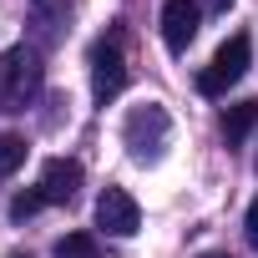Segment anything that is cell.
Here are the masks:
<instances>
[{"label":"cell","instance_id":"6da1fadb","mask_svg":"<svg viewBox=\"0 0 258 258\" xmlns=\"http://www.w3.org/2000/svg\"><path fill=\"white\" fill-rule=\"evenodd\" d=\"M46 86V66L36 46H11L0 56V111H26Z\"/></svg>","mask_w":258,"mask_h":258},{"label":"cell","instance_id":"7a4b0ae2","mask_svg":"<svg viewBox=\"0 0 258 258\" xmlns=\"http://www.w3.org/2000/svg\"><path fill=\"white\" fill-rule=\"evenodd\" d=\"M167 132H172V121H167V111L157 106V101H142V106H132V116H126V126H121V137H126V147H132V157H157L162 147H167Z\"/></svg>","mask_w":258,"mask_h":258},{"label":"cell","instance_id":"3957f363","mask_svg":"<svg viewBox=\"0 0 258 258\" xmlns=\"http://www.w3.org/2000/svg\"><path fill=\"white\" fill-rule=\"evenodd\" d=\"M121 86H126V56H121V31H111L91 46V96L111 101Z\"/></svg>","mask_w":258,"mask_h":258},{"label":"cell","instance_id":"277c9868","mask_svg":"<svg viewBox=\"0 0 258 258\" xmlns=\"http://www.w3.org/2000/svg\"><path fill=\"white\" fill-rule=\"evenodd\" d=\"M248 56H253V46H248V36H233V41H223L218 46V56H213V66L198 76V91L203 96H223L243 71H248Z\"/></svg>","mask_w":258,"mask_h":258},{"label":"cell","instance_id":"5b68a950","mask_svg":"<svg viewBox=\"0 0 258 258\" xmlns=\"http://www.w3.org/2000/svg\"><path fill=\"white\" fill-rule=\"evenodd\" d=\"M96 228L111 233V238H132V233L142 228V208H137V198L126 192V187H106V192L96 198Z\"/></svg>","mask_w":258,"mask_h":258},{"label":"cell","instance_id":"8992f818","mask_svg":"<svg viewBox=\"0 0 258 258\" xmlns=\"http://www.w3.org/2000/svg\"><path fill=\"white\" fill-rule=\"evenodd\" d=\"M81 177H86V172H81V162H76V157H51V162L41 167V182H36V187H41V198H46V203H76Z\"/></svg>","mask_w":258,"mask_h":258},{"label":"cell","instance_id":"52a82bcc","mask_svg":"<svg viewBox=\"0 0 258 258\" xmlns=\"http://www.w3.org/2000/svg\"><path fill=\"white\" fill-rule=\"evenodd\" d=\"M198 21H203V6H192V0H162V41H167V51H187L192 36H198Z\"/></svg>","mask_w":258,"mask_h":258},{"label":"cell","instance_id":"ba28073f","mask_svg":"<svg viewBox=\"0 0 258 258\" xmlns=\"http://www.w3.org/2000/svg\"><path fill=\"white\" fill-rule=\"evenodd\" d=\"M31 26H36V51L56 46L71 31V6H66V0H36V6H31Z\"/></svg>","mask_w":258,"mask_h":258},{"label":"cell","instance_id":"9c48e42d","mask_svg":"<svg viewBox=\"0 0 258 258\" xmlns=\"http://www.w3.org/2000/svg\"><path fill=\"white\" fill-rule=\"evenodd\" d=\"M253 126H258V101H238V106L223 111V137L228 142H243Z\"/></svg>","mask_w":258,"mask_h":258},{"label":"cell","instance_id":"30bf717a","mask_svg":"<svg viewBox=\"0 0 258 258\" xmlns=\"http://www.w3.org/2000/svg\"><path fill=\"white\" fill-rule=\"evenodd\" d=\"M56 258H96V238L91 233H66V238H56Z\"/></svg>","mask_w":258,"mask_h":258},{"label":"cell","instance_id":"8fae6325","mask_svg":"<svg viewBox=\"0 0 258 258\" xmlns=\"http://www.w3.org/2000/svg\"><path fill=\"white\" fill-rule=\"evenodd\" d=\"M21 162H26V137L0 132V172H16Z\"/></svg>","mask_w":258,"mask_h":258},{"label":"cell","instance_id":"7c38bea8","mask_svg":"<svg viewBox=\"0 0 258 258\" xmlns=\"http://www.w3.org/2000/svg\"><path fill=\"white\" fill-rule=\"evenodd\" d=\"M46 208V198H41V187H31V192H16V203H11V218L16 223H26V218H36Z\"/></svg>","mask_w":258,"mask_h":258},{"label":"cell","instance_id":"4fadbf2b","mask_svg":"<svg viewBox=\"0 0 258 258\" xmlns=\"http://www.w3.org/2000/svg\"><path fill=\"white\" fill-rule=\"evenodd\" d=\"M243 228H248V243H253V248H258V198H253V203H248V223H243Z\"/></svg>","mask_w":258,"mask_h":258},{"label":"cell","instance_id":"5bb4252c","mask_svg":"<svg viewBox=\"0 0 258 258\" xmlns=\"http://www.w3.org/2000/svg\"><path fill=\"white\" fill-rule=\"evenodd\" d=\"M233 0H203V11H228Z\"/></svg>","mask_w":258,"mask_h":258},{"label":"cell","instance_id":"9a60e30c","mask_svg":"<svg viewBox=\"0 0 258 258\" xmlns=\"http://www.w3.org/2000/svg\"><path fill=\"white\" fill-rule=\"evenodd\" d=\"M203 258H228V253H203Z\"/></svg>","mask_w":258,"mask_h":258},{"label":"cell","instance_id":"2e32d148","mask_svg":"<svg viewBox=\"0 0 258 258\" xmlns=\"http://www.w3.org/2000/svg\"><path fill=\"white\" fill-rule=\"evenodd\" d=\"M16 258H21V253H16Z\"/></svg>","mask_w":258,"mask_h":258}]
</instances>
